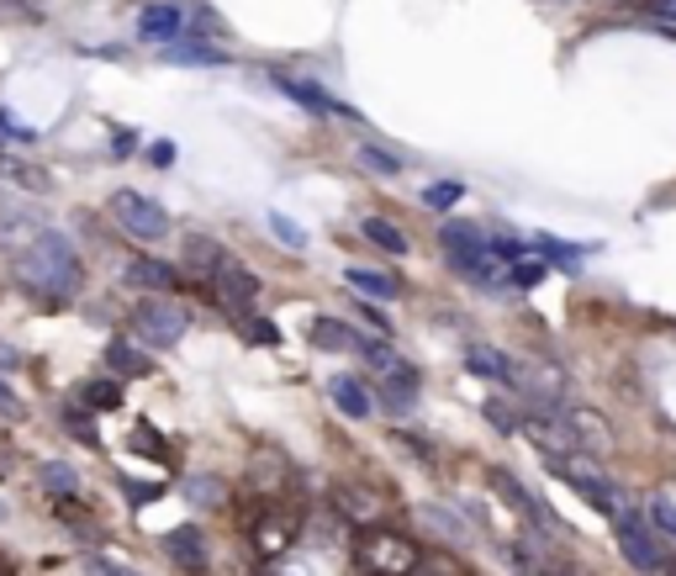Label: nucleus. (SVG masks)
<instances>
[{
    "instance_id": "obj_1",
    "label": "nucleus",
    "mask_w": 676,
    "mask_h": 576,
    "mask_svg": "<svg viewBox=\"0 0 676 576\" xmlns=\"http://www.w3.org/2000/svg\"><path fill=\"white\" fill-rule=\"evenodd\" d=\"M11 270H16L22 291H33L38 302H53V307H59V302H75L85 291L80 254H75V244H69L64 233H53V228H42L27 248H16V254H11Z\"/></svg>"
},
{
    "instance_id": "obj_2",
    "label": "nucleus",
    "mask_w": 676,
    "mask_h": 576,
    "mask_svg": "<svg viewBox=\"0 0 676 576\" xmlns=\"http://www.w3.org/2000/svg\"><path fill=\"white\" fill-rule=\"evenodd\" d=\"M545 465H550V476H556V482H565V487L582 497L587 508H597L602 519H613V513H624V508H629L624 492H618V482L602 471V460H597V455L565 450V455H545Z\"/></svg>"
},
{
    "instance_id": "obj_3",
    "label": "nucleus",
    "mask_w": 676,
    "mask_h": 576,
    "mask_svg": "<svg viewBox=\"0 0 676 576\" xmlns=\"http://www.w3.org/2000/svg\"><path fill=\"white\" fill-rule=\"evenodd\" d=\"M355 561L359 572L370 576H407L423 561V545L407 529H392V524H365L355 539Z\"/></svg>"
},
{
    "instance_id": "obj_4",
    "label": "nucleus",
    "mask_w": 676,
    "mask_h": 576,
    "mask_svg": "<svg viewBox=\"0 0 676 576\" xmlns=\"http://www.w3.org/2000/svg\"><path fill=\"white\" fill-rule=\"evenodd\" d=\"M613 539H618L624 561H629L639 576H672L676 550L666 545V535H655V529L645 524V513H635V508L613 513Z\"/></svg>"
},
{
    "instance_id": "obj_5",
    "label": "nucleus",
    "mask_w": 676,
    "mask_h": 576,
    "mask_svg": "<svg viewBox=\"0 0 676 576\" xmlns=\"http://www.w3.org/2000/svg\"><path fill=\"white\" fill-rule=\"evenodd\" d=\"M132 344H143L149 355L154 349H175L186 333H191V312L180 307V302H169V296H143L138 307H132Z\"/></svg>"
},
{
    "instance_id": "obj_6",
    "label": "nucleus",
    "mask_w": 676,
    "mask_h": 576,
    "mask_svg": "<svg viewBox=\"0 0 676 576\" xmlns=\"http://www.w3.org/2000/svg\"><path fill=\"white\" fill-rule=\"evenodd\" d=\"M106 212H112V222H117L127 239H138V244H164L169 239V212H164L154 196H143V191H112L106 196Z\"/></svg>"
},
{
    "instance_id": "obj_7",
    "label": "nucleus",
    "mask_w": 676,
    "mask_h": 576,
    "mask_svg": "<svg viewBox=\"0 0 676 576\" xmlns=\"http://www.w3.org/2000/svg\"><path fill=\"white\" fill-rule=\"evenodd\" d=\"M492 487H497V497H502V502L513 508V513L523 519V524H528V529H545V535H556V539H576V535H571V529H565V524L556 519V513L545 508V497L534 492L528 482H518L513 471H502V465H497V471H492Z\"/></svg>"
},
{
    "instance_id": "obj_8",
    "label": "nucleus",
    "mask_w": 676,
    "mask_h": 576,
    "mask_svg": "<svg viewBox=\"0 0 676 576\" xmlns=\"http://www.w3.org/2000/svg\"><path fill=\"white\" fill-rule=\"evenodd\" d=\"M206 286L217 291V307H222L228 318H243V312H254V307H259V296H265V281H259V276H254L248 265H243L239 254H233V259H228V265H222V270H217V276H212Z\"/></svg>"
},
{
    "instance_id": "obj_9",
    "label": "nucleus",
    "mask_w": 676,
    "mask_h": 576,
    "mask_svg": "<svg viewBox=\"0 0 676 576\" xmlns=\"http://www.w3.org/2000/svg\"><path fill=\"white\" fill-rule=\"evenodd\" d=\"M296 535H302V513H296V508H285V502H265V513H259V519H254V529H248L254 550H259L265 561L285 555V550L296 545Z\"/></svg>"
},
{
    "instance_id": "obj_10",
    "label": "nucleus",
    "mask_w": 676,
    "mask_h": 576,
    "mask_svg": "<svg viewBox=\"0 0 676 576\" xmlns=\"http://www.w3.org/2000/svg\"><path fill=\"white\" fill-rule=\"evenodd\" d=\"M138 38L154 42V48H169V42H186L191 38V11L186 0H154L138 11Z\"/></svg>"
},
{
    "instance_id": "obj_11",
    "label": "nucleus",
    "mask_w": 676,
    "mask_h": 576,
    "mask_svg": "<svg viewBox=\"0 0 676 576\" xmlns=\"http://www.w3.org/2000/svg\"><path fill=\"white\" fill-rule=\"evenodd\" d=\"M228 259H233V248H222L212 233H186V239H180V270H186V276H196L201 286H206V281H212Z\"/></svg>"
},
{
    "instance_id": "obj_12",
    "label": "nucleus",
    "mask_w": 676,
    "mask_h": 576,
    "mask_svg": "<svg viewBox=\"0 0 676 576\" xmlns=\"http://www.w3.org/2000/svg\"><path fill=\"white\" fill-rule=\"evenodd\" d=\"M270 85H276V90H285V95H291L296 106H307L313 117H349V123H355V127L365 123V117H355L349 106H339V101H333V95H328L322 85L302 80V75H270Z\"/></svg>"
},
{
    "instance_id": "obj_13",
    "label": "nucleus",
    "mask_w": 676,
    "mask_h": 576,
    "mask_svg": "<svg viewBox=\"0 0 676 576\" xmlns=\"http://www.w3.org/2000/svg\"><path fill=\"white\" fill-rule=\"evenodd\" d=\"M160 550L180 566V572L191 576H206V566H212V550H206V535H201L196 524H180V529H169V535L160 539Z\"/></svg>"
},
{
    "instance_id": "obj_14",
    "label": "nucleus",
    "mask_w": 676,
    "mask_h": 576,
    "mask_svg": "<svg viewBox=\"0 0 676 576\" xmlns=\"http://www.w3.org/2000/svg\"><path fill=\"white\" fill-rule=\"evenodd\" d=\"M465 371L481 375V381H492V386H518V360L508 349H492V344H465Z\"/></svg>"
},
{
    "instance_id": "obj_15",
    "label": "nucleus",
    "mask_w": 676,
    "mask_h": 576,
    "mask_svg": "<svg viewBox=\"0 0 676 576\" xmlns=\"http://www.w3.org/2000/svg\"><path fill=\"white\" fill-rule=\"evenodd\" d=\"M328 508L344 519V524H381V497L365 492V487H355V482H339L333 492H328Z\"/></svg>"
},
{
    "instance_id": "obj_16",
    "label": "nucleus",
    "mask_w": 676,
    "mask_h": 576,
    "mask_svg": "<svg viewBox=\"0 0 676 576\" xmlns=\"http://www.w3.org/2000/svg\"><path fill=\"white\" fill-rule=\"evenodd\" d=\"M101 366H106V375H117V381H138V375H154V355L143 344H132V338H112L101 349Z\"/></svg>"
},
{
    "instance_id": "obj_17",
    "label": "nucleus",
    "mask_w": 676,
    "mask_h": 576,
    "mask_svg": "<svg viewBox=\"0 0 676 576\" xmlns=\"http://www.w3.org/2000/svg\"><path fill=\"white\" fill-rule=\"evenodd\" d=\"M122 281H127L132 291H180V270H175L169 259H154V254H138V259H127Z\"/></svg>"
},
{
    "instance_id": "obj_18",
    "label": "nucleus",
    "mask_w": 676,
    "mask_h": 576,
    "mask_svg": "<svg viewBox=\"0 0 676 576\" xmlns=\"http://www.w3.org/2000/svg\"><path fill=\"white\" fill-rule=\"evenodd\" d=\"M328 397H333V408L344 412V418H375V392H370V381H359V375H333L328 381Z\"/></svg>"
},
{
    "instance_id": "obj_19",
    "label": "nucleus",
    "mask_w": 676,
    "mask_h": 576,
    "mask_svg": "<svg viewBox=\"0 0 676 576\" xmlns=\"http://www.w3.org/2000/svg\"><path fill=\"white\" fill-rule=\"evenodd\" d=\"M565 423H571L576 450H587V455H608V450H613V434L602 428V412L582 408V402H565Z\"/></svg>"
},
{
    "instance_id": "obj_20",
    "label": "nucleus",
    "mask_w": 676,
    "mask_h": 576,
    "mask_svg": "<svg viewBox=\"0 0 676 576\" xmlns=\"http://www.w3.org/2000/svg\"><path fill=\"white\" fill-rule=\"evenodd\" d=\"M42 228H48V222H42L33 206H0V248H5V254L27 248L42 233Z\"/></svg>"
},
{
    "instance_id": "obj_21",
    "label": "nucleus",
    "mask_w": 676,
    "mask_h": 576,
    "mask_svg": "<svg viewBox=\"0 0 676 576\" xmlns=\"http://www.w3.org/2000/svg\"><path fill=\"white\" fill-rule=\"evenodd\" d=\"M344 286L355 291V296H365V302H397V296H407V286H401L397 276L370 270V265H349V270H344Z\"/></svg>"
},
{
    "instance_id": "obj_22",
    "label": "nucleus",
    "mask_w": 676,
    "mask_h": 576,
    "mask_svg": "<svg viewBox=\"0 0 676 576\" xmlns=\"http://www.w3.org/2000/svg\"><path fill=\"white\" fill-rule=\"evenodd\" d=\"M528 244H534V254H539L545 265H556V270H565V276H576L582 259L602 248V244H565V239H556V233H534Z\"/></svg>"
},
{
    "instance_id": "obj_23",
    "label": "nucleus",
    "mask_w": 676,
    "mask_h": 576,
    "mask_svg": "<svg viewBox=\"0 0 676 576\" xmlns=\"http://www.w3.org/2000/svg\"><path fill=\"white\" fill-rule=\"evenodd\" d=\"M307 338H313V349H322V355H355L359 333L349 329L344 318H328V312H318V318H313V329H307Z\"/></svg>"
},
{
    "instance_id": "obj_24",
    "label": "nucleus",
    "mask_w": 676,
    "mask_h": 576,
    "mask_svg": "<svg viewBox=\"0 0 676 576\" xmlns=\"http://www.w3.org/2000/svg\"><path fill=\"white\" fill-rule=\"evenodd\" d=\"M359 239L370 248H381V254H392V259H397V254H412V239L401 233L397 222H386V217H359Z\"/></svg>"
},
{
    "instance_id": "obj_25",
    "label": "nucleus",
    "mask_w": 676,
    "mask_h": 576,
    "mask_svg": "<svg viewBox=\"0 0 676 576\" xmlns=\"http://www.w3.org/2000/svg\"><path fill=\"white\" fill-rule=\"evenodd\" d=\"M285 455L280 450H254V460H248V487L254 492H265V497H276V487L285 482Z\"/></svg>"
},
{
    "instance_id": "obj_26",
    "label": "nucleus",
    "mask_w": 676,
    "mask_h": 576,
    "mask_svg": "<svg viewBox=\"0 0 676 576\" xmlns=\"http://www.w3.org/2000/svg\"><path fill=\"white\" fill-rule=\"evenodd\" d=\"M164 64H191V69H222V64H233L222 48H212V42H169L164 48Z\"/></svg>"
},
{
    "instance_id": "obj_27",
    "label": "nucleus",
    "mask_w": 676,
    "mask_h": 576,
    "mask_svg": "<svg viewBox=\"0 0 676 576\" xmlns=\"http://www.w3.org/2000/svg\"><path fill=\"white\" fill-rule=\"evenodd\" d=\"M355 165L365 169V175H375V180H397V175H407V154H392V149H381V143H359Z\"/></svg>"
},
{
    "instance_id": "obj_28",
    "label": "nucleus",
    "mask_w": 676,
    "mask_h": 576,
    "mask_svg": "<svg viewBox=\"0 0 676 576\" xmlns=\"http://www.w3.org/2000/svg\"><path fill=\"white\" fill-rule=\"evenodd\" d=\"M418 513H423V524H429L434 535H444L449 545H471V524H465L460 513H449V508H438V502H423Z\"/></svg>"
},
{
    "instance_id": "obj_29",
    "label": "nucleus",
    "mask_w": 676,
    "mask_h": 576,
    "mask_svg": "<svg viewBox=\"0 0 676 576\" xmlns=\"http://www.w3.org/2000/svg\"><path fill=\"white\" fill-rule=\"evenodd\" d=\"M80 402L90 412H117L122 408V381H117V375H95V381H85Z\"/></svg>"
},
{
    "instance_id": "obj_30",
    "label": "nucleus",
    "mask_w": 676,
    "mask_h": 576,
    "mask_svg": "<svg viewBox=\"0 0 676 576\" xmlns=\"http://www.w3.org/2000/svg\"><path fill=\"white\" fill-rule=\"evenodd\" d=\"M38 476H42V487H48L53 497H80V471H75L69 460H42Z\"/></svg>"
},
{
    "instance_id": "obj_31",
    "label": "nucleus",
    "mask_w": 676,
    "mask_h": 576,
    "mask_svg": "<svg viewBox=\"0 0 676 576\" xmlns=\"http://www.w3.org/2000/svg\"><path fill=\"white\" fill-rule=\"evenodd\" d=\"M545 270H550V265H545L539 254H523L518 265H508V291H534L545 281Z\"/></svg>"
},
{
    "instance_id": "obj_32",
    "label": "nucleus",
    "mask_w": 676,
    "mask_h": 576,
    "mask_svg": "<svg viewBox=\"0 0 676 576\" xmlns=\"http://www.w3.org/2000/svg\"><path fill=\"white\" fill-rule=\"evenodd\" d=\"M186 492H191L196 508H222V502H228V482H222V476H191Z\"/></svg>"
},
{
    "instance_id": "obj_33",
    "label": "nucleus",
    "mask_w": 676,
    "mask_h": 576,
    "mask_svg": "<svg viewBox=\"0 0 676 576\" xmlns=\"http://www.w3.org/2000/svg\"><path fill=\"white\" fill-rule=\"evenodd\" d=\"M645 524H650L655 535L676 539V502L672 497H645Z\"/></svg>"
},
{
    "instance_id": "obj_34",
    "label": "nucleus",
    "mask_w": 676,
    "mask_h": 576,
    "mask_svg": "<svg viewBox=\"0 0 676 576\" xmlns=\"http://www.w3.org/2000/svg\"><path fill=\"white\" fill-rule=\"evenodd\" d=\"M481 418H486L497 434H508V439L518 434V408L508 402V397H486V402H481Z\"/></svg>"
},
{
    "instance_id": "obj_35",
    "label": "nucleus",
    "mask_w": 676,
    "mask_h": 576,
    "mask_svg": "<svg viewBox=\"0 0 676 576\" xmlns=\"http://www.w3.org/2000/svg\"><path fill=\"white\" fill-rule=\"evenodd\" d=\"M90 418H95L90 408H64V412H59V423H64V428L80 439V445H90V450H95V445H101V428H95Z\"/></svg>"
},
{
    "instance_id": "obj_36",
    "label": "nucleus",
    "mask_w": 676,
    "mask_h": 576,
    "mask_svg": "<svg viewBox=\"0 0 676 576\" xmlns=\"http://www.w3.org/2000/svg\"><path fill=\"white\" fill-rule=\"evenodd\" d=\"M465 202V185L460 180H434V185H423V206L429 212H449V206Z\"/></svg>"
},
{
    "instance_id": "obj_37",
    "label": "nucleus",
    "mask_w": 676,
    "mask_h": 576,
    "mask_svg": "<svg viewBox=\"0 0 676 576\" xmlns=\"http://www.w3.org/2000/svg\"><path fill=\"white\" fill-rule=\"evenodd\" d=\"M270 233H276L291 254H302V248H307V228H302L296 217H285V212H270Z\"/></svg>"
},
{
    "instance_id": "obj_38",
    "label": "nucleus",
    "mask_w": 676,
    "mask_h": 576,
    "mask_svg": "<svg viewBox=\"0 0 676 576\" xmlns=\"http://www.w3.org/2000/svg\"><path fill=\"white\" fill-rule=\"evenodd\" d=\"M0 175L16 180V185H27V191H48V175L33 165H22V159H5V154H0Z\"/></svg>"
},
{
    "instance_id": "obj_39",
    "label": "nucleus",
    "mask_w": 676,
    "mask_h": 576,
    "mask_svg": "<svg viewBox=\"0 0 676 576\" xmlns=\"http://www.w3.org/2000/svg\"><path fill=\"white\" fill-rule=\"evenodd\" d=\"M407 576H471V572H465L455 555H444V550H438V555H429V550H423V561H418V566H412Z\"/></svg>"
},
{
    "instance_id": "obj_40",
    "label": "nucleus",
    "mask_w": 676,
    "mask_h": 576,
    "mask_svg": "<svg viewBox=\"0 0 676 576\" xmlns=\"http://www.w3.org/2000/svg\"><path fill=\"white\" fill-rule=\"evenodd\" d=\"M233 323H243L254 344H265V349H280V329L270 323V318H254V312H243V318H233Z\"/></svg>"
},
{
    "instance_id": "obj_41",
    "label": "nucleus",
    "mask_w": 676,
    "mask_h": 576,
    "mask_svg": "<svg viewBox=\"0 0 676 576\" xmlns=\"http://www.w3.org/2000/svg\"><path fill=\"white\" fill-rule=\"evenodd\" d=\"M127 445H132V450H138V455H160V460H169V445H164V439H160V434H154V428H149V423H138Z\"/></svg>"
},
{
    "instance_id": "obj_42",
    "label": "nucleus",
    "mask_w": 676,
    "mask_h": 576,
    "mask_svg": "<svg viewBox=\"0 0 676 576\" xmlns=\"http://www.w3.org/2000/svg\"><path fill=\"white\" fill-rule=\"evenodd\" d=\"M392 445H397V450H412V455H418V465H438L434 445H429V439H418V434H407V428H397V434H392Z\"/></svg>"
},
{
    "instance_id": "obj_43",
    "label": "nucleus",
    "mask_w": 676,
    "mask_h": 576,
    "mask_svg": "<svg viewBox=\"0 0 676 576\" xmlns=\"http://www.w3.org/2000/svg\"><path fill=\"white\" fill-rule=\"evenodd\" d=\"M355 312H359V323H370V329H375V338H386V333H392V323H386V312H381L375 302H365V296H355Z\"/></svg>"
},
{
    "instance_id": "obj_44",
    "label": "nucleus",
    "mask_w": 676,
    "mask_h": 576,
    "mask_svg": "<svg viewBox=\"0 0 676 576\" xmlns=\"http://www.w3.org/2000/svg\"><path fill=\"white\" fill-rule=\"evenodd\" d=\"M85 572L90 576H138L132 566H122V561H112V555H85Z\"/></svg>"
},
{
    "instance_id": "obj_45",
    "label": "nucleus",
    "mask_w": 676,
    "mask_h": 576,
    "mask_svg": "<svg viewBox=\"0 0 676 576\" xmlns=\"http://www.w3.org/2000/svg\"><path fill=\"white\" fill-rule=\"evenodd\" d=\"M149 159H154V169H175V143H169V138H154V143H149Z\"/></svg>"
},
{
    "instance_id": "obj_46",
    "label": "nucleus",
    "mask_w": 676,
    "mask_h": 576,
    "mask_svg": "<svg viewBox=\"0 0 676 576\" xmlns=\"http://www.w3.org/2000/svg\"><path fill=\"white\" fill-rule=\"evenodd\" d=\"M0 418H27V408H22V397L0 381Z\"/></svg>"
},
{
    "instance_id": "obj_47",
    "label": "nucleus",
    "mask_w": 676,
    "mask_h": 576,
    "mask_svg": "<svg viewBox=\"0 0 676 576\" xmlns=\"http://www.w3.org/2000/svg\"><path fill=\"white\" fill-rule=\"evenodd\" d=\"M122 492L132 497V502H154V497H164V487H143V482H122Z\"/></svg>"
},
{
    "instance_id": "obj_48",
    "label": "nucleus",
    "mask_w": 676,
    "mask_h": 576,
    "mask_svg": "<svg viewBox=\"0 0 676 576\" xmlns=\"http://www.w3.org/2000/svg\"><path fill=\"white\" fill-rule=\"evenodd\" d=\"M132 149H138V132H117V138H112V154H117V159H127Z\"/></svg>"
},
{
    "instance_id": "obj_49",
    "label": "nucleus",
    "mask_w": 676,
    "mask_h": 576,
    "mask_svg": "<svg viewBox=\"0 0 676 576\" xmlns=\"http://www.w3.org/2000/svg\"><path fill=\"white\" fill-rule=\"evenodd\" d=\"M655 5V16H666V22H676V0H650Z\"/></svg>"
},
{
    "instance_id": "obj_50",
    "label": "nucleus",
    "mask_w": 676,
    "mask_h": 576,
    "mask_svg": "<svg viewBox=\"0 0 676 576\" xmlns=\"http://www.w3.org/2000/svg\"><path fill=\"white\" fill-rule=\"evenodd\" d=\"M0 524H5V502H0Z\"/></svg>"
},
{
    "instance_id": "obj_51",
    "label": "nucleus",
    "mask_w": 676,
    "mask_h": 576,
    "mask_svg": "<svg viewBox=\"0 0 676 576\" xmlns=\"http://www.w3.org/2000/svg\"><path fill=\"white\" fill-rule=\"evenodd\" d=\"M0 576H11V566H0Z\"/></svg>"
},
{
    "instance_id": "obj_52",
    "label": "nucleus",
    "mask_w": 676,
    "mask_h": 576,
    "mask_svg": "<svg viewBox=\"0 0 676 576\" xmlns=\"http://www.w3.org/2000/svg\"><path fill=\"white\" fill-rule=\"evenodd\" d=\"M0 143H5V132H0Z\"/></svg>"
},
{
    "instance_id": "obj_53",
    "label": "nucleus",
    "mask_w": 676,
    "mask_h": 576,
    "mask_svg": "<svg viewBox=\"0 0 676 576\" xmlns=\"http://www.w3.org/2000/svg\"><path fill=\"white\" fill-rule=\"evenodd\" d=\"M672 576H676V566H672Z\"/></svg>"
}]
</instances>
